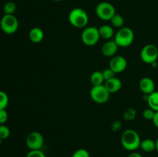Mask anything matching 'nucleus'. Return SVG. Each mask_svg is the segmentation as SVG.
<instances>
[{"label":"nucleus","instance_id":"nucleus-20","mask_svg":"<svg viewBox=\"0 0 158 157\" xmlns=\"http://www.w3.org/2000/svg\"><path fill=\"white\" fill-rule=\"evenodd\" d=\"M136 116H137V111L134 108L132 107L128 108L123 114V119L127 121H133L135 119Z\"/></svg>","mask_w":158,"mask_h":157},{"label":"nucleus","instance_id":"nucleus-27","mask_svg":"<svg viewBox=\"0 0 158 157\" xmlns=\"http://www.w3.org/2000/svg\"><path fill=\"white\" fill-rule=\"evenodd\" d=\"M26 157H46L44 152L41 150H30L26 155Z\"/></svg>","mask_w":158,"mask_h":157},{"label":"nucleus","instance_id":"nucleus-19","mask_svg":"<svg viewBox=\"0 0 158 157\" xmlns=\"http://www.w3.org/2000/svg\"><path fill=\"white\" fill-rule=\"evenodd\" d=\"M110 22L114 27L121 29L122 27H123V25H124V18L121 15L116 13L110 19Z\"/></svg>","mask_w":158,"mask_h":157},{"label":"nucleus","instance_id":"nucleus-30","mask_svg":"<svg viewBox=\"0 0 158 157\" xmlns=\"http://www.w3.org/2000/svg\"><path fill=\"white\" fill-rule=\"evenodd\" d=\"M152 121L154 126L158 129V112H155V114H154Z\"/></svg>","mask_w":158,"mask_h":157},{"label":"nucleus","instance_id":"nucleus-17","mask_svg":"<svg viewBox=\"0 0 158 157\" xmlns=\"http://www.w3.org/2000/svg\"><path fill=\"white\" fill-rule=\"evenodd\" d=\"M90 82L93 86H100L104 84V78L101 71H94L90 75Z\"/></svg>","mask_w":158,"mask_h":157},{"label":"nucleus","instance_id":"nucleus-1","mask_svg":"<svg viewBox=\"0 0 158 157\" xmlns=\"http://www.w3.org/2000/svg\"><path fill=\"white\" fill-rule=\"evenodd\" d=\"M122 146L126 150L134 152L140 148L141 139L139 134L134 129H127L121 135Z\"/></svg>","mask_w":158,"mask_h":157},{"label":"nucleus","instance_id":"nucleus-18","mask_svg":"<svg viewBox=\"0 0 158 157\" xmlns=\"http://www.w3.org/2000/svg\"><path fill=\"white\" fill-rule=\"evenodd\" d=\"M148 106L151 109L154 110L155 112H158V92L154 91L153 93L148 95Z\"/></svg>","mask_w":158,"mask_h":157},{"label":"nucleus","instance_id":"nucleus-5","mask_svg":"<svg viewBox=\"0 0 158 157\" xmlns=\"http://www.w3.org/2000/svg\"><path fill=\"white\" fill-rule=\"evenodd\" d=\"M110 93L106 90L104 85L93 86L89 92L90 98L97 104H104L107 103L110 99Z\"/></svg>","mask_w":158,"mask_h":157},{"label":"nucleus","instance_id":"nucleus-26","mask_svg":"<svg viewBox=\"0 0 158 157\" xmlns=\"http://www.w3.org/2000/svg\"><path fill=\"white\" fill-rule=\"evenodd\" d=\"M155 114V111L153 110L151 108H148V109H144V111L143 112V116L145 119L147 120H152L154 118V115Z\"/></svg>","mask_w":158,"mask_h":157},{"label":"nucleus","instance_id":"nucleus-22","mask_svg":"<svg viewBox=\"0 0 158 157\" xmlns=\"http://www.w3.org/2000/svg\"><path fill=\"white\" fill-rule=\"evenodd\" d=\"M9 103L8 95L3 91H0V109H5Z\"/></svg>","mask_w":158,"mask_h":157},{"label":"nucleus","instance_id":"nucleus-33","mask_svg":"<svg viewBox=\"0 0 158 157\" xmlns=\"http://www.w3.org/2000/svg\"><path fill=\"white\" fill-rule=\"evenodd\" d=\"M52 1H55V2H60V1H63V0H52Z\"/></svg>","mask_w":158,"mask_h":157},{"label":"nucleus","instance_id":"nucleus-31","mask_svg":"<svg viewBox=\"0 0 158 157\" xmlns=\"http://www.w3.org/2000/svg\"><path fill=\"white\" fill-rule=\"evenodd\" d=\"M128 157H143L141 155H140V153H138V152H131V154L129 155V156Z\"/></svg>","mask_w":158,"mask_h":157},{"label":"nucleus","instance_id":"nucleus-7","mask_svg":"<svg viewBox=\"0 0 158 157\" xmlns=\"http://www.w3.org/2000/svg\"><path fill=\"white\" fill-rule=\"evenodd\" d=\"M1 29L5 33L13 34L18 30L19 22L14 15H6L5 14L0 22Z\"/></svg>","mask_w":158,"mask_h":157},{"label":"nucleus","instance_id":"nucleus-10","mask_svg":"<svg viewBox=\"0 0 158 157\" xmlns=\"http://www.w3.org/2000/svg\"><path fill=\"white\" fill-rule=\"evenodd\" d=\"M110 68L116 74L123 72L127 66V61L126 58L122 55H114L110 61Z\"/></svg>","mask_w":158,"mask_h":157},{"label":"nucleus","instance_id":"nucleus-11","mask_svg":"<svg viewBox=\"0 0 158 157\" xmlns=\"http://www.w3.org/2000/svg\"><path fill=\"white\" fill-rule=\"evenodd\" d=\"M119 46L114 40H107L101 47V52L106 57H114L118 51Z\"/></svg>","mask_w":158,"mask_h":157},{"label":"nucleus","instance_id":"nucleus-14","mask_svg":"<svg viewBox=\"0 0 158 157\" xmlns=\"http://www.w3.org/2000/svg\"><path fill=\"white\" fill-rule=\"evenodd\" d=\"M29 38L33 43H40L44 38V32L39 27H34L29 32Z\"/></svg>","mask_w":158,"mask_h":157},{"label":"nucleus","instance_id":"nucleus-3","mask_svg":"<svg viewBox=\"0 0 158 157\" xmlns=\"http://www.w3.org/2000/svg\"><path fill=\"white\" fill-rule=\"evenodd\" d=\"M134 40V31L129 27H122L121 29H119L114 35V41L119 47H128L132 44Z\"/></svg>","mask_w":158,"mask_h":157},{"label":"nucleus","instance_id":"nucleus-8","mask_svg":"<svg viewBox=\"0 0 158 157\" xmlns=\"http://www.w3.org/2000/svg\"><path fill=\"white\" fill-rule=\"evenodd\" d=\"M158 58V48L155 45L148 44L140 51V58L147 64H152L157 62Z\"/></svg>","mask_w":158,"mask_h":157},{"label":"nucleus","instance_id":"nucleus-21","mask_svg":"<svg viewBox=\"0 0 158 157\" xmlns=\"http://www.w3.org/2000/svg\"><path fill=\"white\" fill-rule=\"evenodd\" d=\"M3 10L6 15H13V13L16 10V6L13 2H8L4 5Z\"/></svg>","mask_w":158,"mask_h":157},{"label":"nucleus","instance_id":"nucleus-34","mask_svg":"<svg viewBox=\"0 0 158 157\" xmlns=\"http://www.w3.org/2000/svg\"><path fill=\"white\" fill-rule=\"evenodd\" d=\"M2 139H1V138H0V145H1V144H2Z\"/></svg>","mask_w":158,"mask_h":157},{"label":"nucleus","instance_id":"nucleus-28","mask_svg":"<svg viewBox=\"0 0 158 157\" xmlns=\"http://www.w3.org/2000/svg\"><path fill=\"white\" fill-rule=\"evenodd\" d=\"M110 127L112 131H114V132H118L123 127V123H122V122L120 120H115V121H114L111 123Z\"/></svg>","mask_w":158,"mask_h":157},{"label":"nucleus","instance_id":"nucleus-32","mask_svg":"<svg viewBox=\"0 0 158 157\" xmlns=\"http://www.w3.org/2000/svg\"><path fill=\"white\" fill-rule=\"evenodd\" d=\"M155 143H156V150H157L158 152V138L157 139V140L155 141Z\"/></svg>","mask_w":158,"mask_h":157},{"label":"nucleus","instance_id":"nucleus-12","mask_svg":"<svg viewBox=\"0 0 158 157\" xmlns=\"http://www.w3.org/2000/svg\"><path fill=\"white\" fill-rule=\"evenodd\" d=\"M139 88L143 93L149 95L155 91V83L150 77H143L140 80Z\"/></svg>","mask_w":158,"mask_h":157},{"label":"nucleus","instance_id":"nucleus-25","mask_svg":"<svg viewBox=\"0 0 158 157\" xmlns=\"http://www.w3.org/2000/svg\"><path fill=\"white\" fill-rule=\"evenodd\" d=\"M72 157H89V153L86 149H79L73 152Z\"/></svg>","mask_w":158,"mask_h":157},{"label":"nucleus","instance_id":"nucleus-24","mask_svg":"<svg viewBox=\"0 0 158 157\" xmlns=\"http://www.w3.org/2000/svg\"><path fill=\"white\" fill-rule=\"evenodd\" d=\"M102 73H103V78H104L105 81L110 79V78H112L114 77H115L116 73L110 69V68H107V69H105L102 71Z\"/></svg>","mask_w":158,"mask_h":157},{"label":"nucleus","instance_id":"nucleus-13","mask_svg":"<svg viewBox=\"0 0 158 157\" xmlns=\"http://www.w3.org/2000/svg\"><path fill=\"white\" fill-rule=\"evenodd\" d=\"M104 86L106 89V90L110 94L116 93L118 91L120 90L122 88V82L120 78L117 77H114L112 78L106 80L104 82Z\"/></svg>","mask_w":158,"mask_h":157},{"label":"nucleus","instance_id":"nucleus-15","mask_svg":"<svg viewBox=\"0 0 158 157\" xmlns=\"http://www.w3.org/2000/svg\"><path fill=\"white\" fill-rule=\"evenodd\" d=\"M100 38L110 40L114 35V29L110 25H103L99 28Z\"/></svg>","mask_w":158,"mask_h":157},{"label":"nucleus","instance_id":"nucleus-4","mask_svg":"<svg viewBox=\"0 0 158 157\" xmlns=\"http://www.w3.org/2000/svg\"><path fill=\"white\" fill-rule=\"evenodd\" d=\"M100 38L99 28L96 26L86 27L81 34V40L84 45L87 46H94L99 42Z\"/></svg>","mask_w":158,"mask_h":157},{"label":"nucleus","instance_id":"nucleus-6","mask_svg":"<svg viewBox=\"0 0 158 157\" xmlns=\"http://www.w3.org/2000/svg\"><path fill=\"white\" fill-rule=\"evenodd\" d=\"M95 12L100 19L103 21H110L113 16L116 14V9L111 3L102 2L97 5Z\"/></svg>","mask_w":158,"mask_h":157},{"label":"nucleus","instance_id":"nucleus-9","mask_svg":"<svg viewBox=\"0 0 158 157\" xmlns=\"http://www.w3.org/2000/svg\"><path fill=\"white\" fill-rule=\"evenodd\" d=\"M26 143L30 150H39L44 145V137L40 132H32L26 137Z\"/></svg>","mask_w":158,"mask_h":157},{"label":"nucleus","instance_id":"nucleus-2","mask_svg":"<svg viewBox=\"0 0 158 157\" xmlns=\"http://www.w3.org/2000/svg\"><path fill=\"white\" fill-rule=\"evenodd\" d=\"M69 22L73 27L77 29L86 28L89 22V16L84 9L81 8L73 9L69 13Z\"/></svg>","mask_w":158,"mask_h":157},{"label":"nucleus","instance_id":"nucleus-23","mask_svg":"<svg viewBox=\"0 0 158 157\" xmlns=\"http://www.w3.org/2000/svg\"><path fill=\"white\" fill-rule=\"evenodd\" d=\"M10 135V130L9 128L4 125H0V138L2 139H6Z\"/></svg>","mask_w":158,"mask_h":157},{"label":"nucleus","instance_id":"nucleus-29","mask_svg":"<svg viewBox=\"0 0 158 157\" xmlns=\"http://www.w3.org/2000/svg\"><path fill=\"white\" fill-rule=\"evenodd\" d=\"M8 112L6 109H0V124L2 125L7 121Z\"/></svg>","mask_w":158,"mask_h":157},{"label":"nucleus","instance_id":"nucleus-16","mask_svg":"<svg viewBox=\"0 0 158 157\" xmlns=\"http://www.w3.org/2000/svg\"><path fill=\"white\" fill-rule=\"evenodd\" d=\"M140 148L145 152H152L156 150V143L151 139H145L140 143Z\"/></svg>","mask_w":158,"mask_h":157}]
</instances>
